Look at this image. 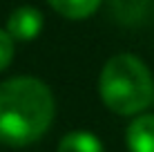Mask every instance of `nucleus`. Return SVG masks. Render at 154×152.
Masks as SVG:
<instances>
[{"mask_svg": "<svg viewBox=\"0 0 154 152\" xmlns=\"http://www.w3.org/2000/svg\"><path fill=\"white\" fill-rule=\"evenodd\" d=\"M125 143L130 152H154V114H141L127 125Z\"/></svg>", "mask_w": 154, "mask_h": 152, "instance_id": "4", "label": "nucleus"}, {"mask_svg": "<svg viewBox=\"0 0 154 152\" xmlns=\"http://www.w3.org/2000/svg\"><path fill=\"white\" fill-rule=\"evenodd\" d=\"M47 2H49V7L54 11H58L65 18L83 20L87 16L96 14L103 0H47Z\"/></svg>", "mask_w": 154, "mask_h": 152, "instance_id": "6", "label": "nucleus"}, {"mask_svg": "<svg viewBox=\"0 0 154 152\" xmlns=\"http://www.w3.org/2000/svg\"><path fill=\"white\" fill-rule=\"evenodd\" d=\"M14 43L16 40L7 34V29H0V72L7 70L11 58H14V49H16Z\"/></svg>", "mask_w": 154, "mask_h": 152, "instance_id": "7", "label": "nucleus"}, {"mask_svg": "<svg viewBox=\"0 0 154 152\" xmlns=\"http://www.w3.org/2000/svg\"><path fill=\"white\" fill-rule=\"evenodd\" d=\"M56 152H103V143L87 130H74L60 139Z\"/></svg>", "mask_w": 154, "mask_h": 152, "instance_id": "5", "label": "nucleus"}, {"mask_svg": "<svg viewBox=\"0 0 154 152\" xmlns=\"http://www.w3.org/2000/svg\"><path fill=\"white\" fill-rule=\"evenodd\" d=\"M40 29H42V14L36 7L23 5V7L14 9V11L9 14L7 34L11 36L14 40H20V43L34 40L36 36L40 34Z\"/></svg>", "mask_w": 154, "mask_h": 152, "instance_id": "3", "label": "nucleus"}, {"mask_svg": "<svg viewBox=\"0 0 154 152\" xmlns=\"http://www.w3.org/2000/svg\"><path fill=\"white\" fill-rule=\"evenodd\" d=\"M54 121V96L42 81L16 76L0 83V141L23 148L38 141Z\"/></svg>", "mask_w": 154, "mask_h": 152, "instance_id": "1", "label": "nucleus"}, {"mask_svg": "<svg viewBox=\"0 0 154 152\" xmlns=\"http://www.w3.org/2000/svg\"><path fill=\"white\" fill-rule=\"evenodd\" d=\"M98 92L114 114L132 116L154 101V81L139 56L119 54L105 63L98 78Z\"/></svg>", "mask_w": 154, "mask_h": 152, "instance_id": "2", "label": "nucleus"}]
</instances>
